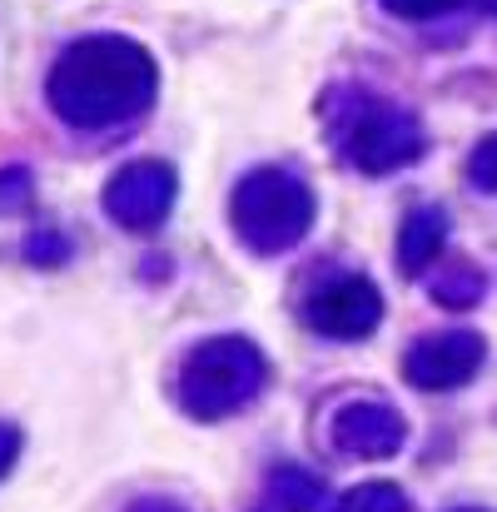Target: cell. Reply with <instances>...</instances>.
<instances>
[{
	"mask_svg": "<svg viewBox=\"0 0 497 512\" xmlns=\"http://www.w3.org/2000/svg\"><path fill=\"white\" fill-rule=\"evenodd\" d=\"M45 90L60 120L80 130H105L145 115L155 105L160 75L145 45L125 35H85L55 60Z\"/></svg>",
	"mask_w": 497,
	"mask_h": 512,
	"instance_id": "cell-1",
	"label": "cell"
},
{
	"mask_svg": "<svg viewBox=\"0 0 497 512\" xmlns=\"http://www.w3.org/2000/svg\"><path fill=\"white\" fill-rule=\"evenodd\" d=\"M229 219L254 254H284L314 224V189L289 170H254L239 179Z\"/></svg>",
	"mask_w": 497,
	"mask_h": 512,
	"instance_id": "cell-2",
	"label": "cell"
},
{
	"mask_svg": "<svg viewBox=\"0 0 497 512\" xmlns=\"http://www.w3.org/2000/svg\"><path fill=\"white\" fill-rule=\"evenodd\" d=\"M264 353L249 339H209L199 343L184 368H179V408L189 418H224L234 408H244L259 388H264Z\"/></svg>",
	"mask_w": 497,
	"mask_h": 512,
	"instance_id": "cell-3",
	"label": "cell"
},
{
	"mask_svg": "<svg viewBox=\"0 0 497 512\" xmlns=\"http://www.w3.org/2000/svg\"><path fill=\"white\" fill-rule=\"evenodd\" d=\"M333 145H343V155L363 174H388L423 155V125L388 100H363L353 105Z\"/></svg>",
	"mask_w": 497,
	"mask_h": 512,
	"instance_id": "cell-4",
	"label": "cell"
},
{
	"mask_svg": "<svg viewBox=\"0 0 497 512\" xmlns=\"http://www.w3.org/2000/svg\"><path fill=\"white\" fill-rule=\"evenodd\" d=\"M174 189H179V179H174V170H169L165 160H135V165H125V170L110 179L105 209H110V219L120 229L150 234V229H160L169 219Z\"/></svg>",
	"mask_w": 497,
	"mask_h": 512,
	"instance_id": "cell-5",
	"label": "cell"
},
{
	"mask_svg": "<svg viewBox=\"0 0 497 512\" xmlns=\"http://www.w3.org/2000/svg\"><path fill=\"white\" fill-rule=\"evenodd\" d=\"M408 438V423L393 403H378V398H353L333 413V428H329V443L333 453L343 458H393Z\"/></svg>",
	"mask_w": 497,
	"mask_h": 512,
	"instance_id": "cell-6",
	"label": "cell"
},
{
	"mask_svg": "<svg viewBox=\"0 0 497 512\" xmlns=\"http://www.w3.org/2000/svg\"><path fill=\"white\" fill-rule=\"evenodd\" d=\"M483 353L488 348L478 334H433V339H418L403 353V378L413 388H428V393L463 388L483 368Z\"/></svg>",
	"mask_w": 497,
	"mask_h": 512,
	"instance_id": "cell-7",
	"label": "cell"
},
{
	"mask_svg": "<svg viewBox=\"0 0 497 512\" xmlns=\"http://www.w3.org/2000/svg\"><path fill=\"white\" fill-rule=\"evenodd\" d=\"M378 319H383V294L363 274L333 279L309 299V324L329 339H363L378 329Z\"/></svg>",
	"mask_w": 497,
	"mask_h": 512,
	"instance_id": "cell-8",
	"label": "cell"
},
{
	"mask_svg": "<svg viewBox=\"0 0 497 512\" xmlns=\"http://www.w3.org/2000/svg\"><path fill=\"white\" fill-rule=\"evenodd\" d=\"M443 244H448V219L438 209H413L403 219V234H398V264H403V274H428L438 264Z\"/></svg>",
	"mask_w": 497,
	"mask_h": 512,
	"instance_id": "cell-9",
	"label": "cell"
},
{
	"mask_svg": "<svg viewBox=\"0 0 497 512\" xmlns=\"http://www.w3.org/2000/svg\"><path fill=\"white\" fill-rule=\"evenodd\" d=\"M269 498L284 512H314L319 498H324V478L309 473V468H279L269 478Z\"/></svg>",
	"mask_w": 497,
	"mask_h": 512,
	"instance_id": "cell-10",
	"label": "cell"
},
{
	"mask_svg": "<svg viewBox=\"0 0 497 512\" xmlns=\"http://www.w3.org/2000/svg\"><path fill=\"white\" fill-rule=\"evenodd\" d=\"M428 289H433V299L448 304V309H473V304L483 299V274H478L473 264H448V269H433V274H428Z\"/></svg>",
	"mask_w": 497,
	"mask_h": 512,
	"instance_id": "cell-11",
	"label": "cell"
},
{
	"mask_svg": "<svg viewBox=\"0 0 497 512\" xmlns=\"http://www.w3.org/2000/svg\"><path fill=\"white\" fill-rule=\"evenodd\" d=\"M338 512H408V498L398 483H363L338 503Z\"/></svg>",
	"mask_w": 497,
	"mask_h": 512,
	"instance_id": "cell-12",
	"label": "cell"
},
{
	"mask_svg": "<svg viewBox=\"0 0 497 512\" xmlns=\"http://www.w3.org/2000/svg\"><path fill=\"white\" fill-rule=\"evenodd\" d=\"M468 179H473L478 189L497 194V135H488V140L473 150V160H468Z\"/></svg>",
	"mask_w": 497,
	"mask_h": 512,
	"instance_id": "cell-13",
	"label": "cell"
},
{
	"mask_svg": "<svg viewBox=\"0 0 497 512\" xmlns=\"http://www.w3.org/2000/svg\"><path fill=\"white\" fill-rule=\"evenodd\" d=\"M30 204V174L0 170V214H20Z\"/></svg>",
	"mask_w": 497,
	"mask_h": 512,
	"instance_id": "cell-14",
	"label": "cell"
},
{
	"mask_svg": "<svg viewBox=\"0 0 497 512\" xmlns=\"http://www.w3.org/2000/svg\"><path fill=\"white\" fill-rule=\"evenodd\" d=\"M393 15H403V20H433V15H448V10H458L463 0H383Z\"/></svg>",
	"mask_w": 497,
	"mask_h": 512,
	"instance_id": "cell-15",
	"label": "cell"
},
{
	"mask_svg": "<svg viewBox=\"0 0 497 512\" xmlns=\"http://www.w3.org/2000/svg\"><path fill=\"white\" fill-rule=\"evenodd\" d=\"M15 458H20V428L0 423V478L15 468Z\"/></svg>",
	"mask_w": 497,
	"mask_h": 512,
	"instance_id": "cell-16",
	"label": "cell"
},
{
	"mask_svg": "<svg viewBox=\"0 0 497 512\" xmlns=\"http://www.w3.org/2000/svg\"><path fill=\"white\" fill-rule=\"evenodd\" d=\"M130 512H184L179 503H169V498H140Z\"/></svg>",
	"mask_w": 497,
	"mask_h": 512,
	"instance_id": "cell-17",
	"label": "cell"
},
{
	"mask_svg": "<svg viewBox=\"0 0 497 512\" xmlns=\"http://www.w3.org/2000/svg\"><path fill=\"white\" fill-rule=\"evenodd\" d=\"M463 512H483V508H463Z\"/></svg>",
	"mask_w": 497,
	"mask_h": 512,
	"instance_id": "cell-18",
	"label": "cell"
}]
</instances>
